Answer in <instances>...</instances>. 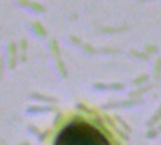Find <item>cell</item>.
I'll return each instance as SVG.
<instances>
[{"instance_id": "6da1fadb", "label": "cell", "mask_w": 161, "mask_h": 145, "mask_svg": "<svg viewBox=\"0 0 161 145\" xmlns=\"http://www.w3.org/2000/svg\"><path fill=\"white\" fill-rule=\"evenodd\" d=\"M55 145H111L98 127L86 121L66 124L55 139Z\"/></svg>"}]
</instances>
